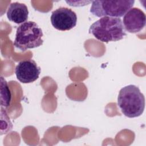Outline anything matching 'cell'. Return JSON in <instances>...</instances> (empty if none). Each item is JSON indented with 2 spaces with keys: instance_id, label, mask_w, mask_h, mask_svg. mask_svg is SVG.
Instances as JSON below:
<instances>
[{
  "instance_id": "obj_1",
  "label": "cell",
  "mask_w": 146,
  "mask_h": 146,
  "mask_svg": "<svg viewBox=\"0 0 146 146\" xmlns=\"http://www.w3.org/2000/svg\"><path fill=\"white\" fill-rule=\"evenodd\" d=\"M89 33L106 43L120 40L127 35L121 19L110 17H103L95 22L91 25Z\"/></svg>"
},
{
  "instance_id": "obj_2",
  "label": "cell",
  "mask_w": 146,
  "mask_h": 146,
  "mask_svg": "<svg viewBox=\"0 0 146 146\" xmlns=\"http://www.w3.org/2000/svg\"><path fill=\"white\" fill-rule=\"evenodd\" d=\"M117 105L124 115L129 118L136 117L144 112L145 97L139 87L130 84L120 90Z\"/></svg>"
},
{
  "instance_id": "obj_3",
  "label": "cell",
  "mask_w": 146,
  "mask_h": 146,
  "mask_svg": "<svg viewBox=\"0 0 146 146\" xmlns=\"http://www.w3.org/2000/svg\"><path fill=\"white\" fill-rule=\"evenodd\" d=\"M43 35L42 30L36 23L26 22L17 28L14 46L22 51L39 47L43 43Z\"/></svg>"
},
{
  "instance_id": "obj_4",
  "label": "cell",
  "mask_w": 146,
  "mask_h": 146,
  "mask_svg": "<svg viewBox=\"0 0 146 146\" xmlns=\"http://www.w3.org/2000/svg\"><path fill=\"white\" fill-rule=\"evenodd\" d=\"M134 3L133 0L94 1L92 2L90 12L98 17L120 18L133 7Z\"/></svg>"
},
{
  "instance_id": "obj_5",
  "label": "cell",
  "mask_w": 146,
  "mask_h": 146,
  "mask_svg": "<svg viewBox=\"0 0 146 146\" xmlns=\"http://www.w3.org/2000/svg\"><path fill=\"white\" fill-rule=\"evenodd\" d=\"M50 19L53 27L60 31L70 30L77 23L76 13L67 7H60L52 11Z\"/></svg>"
},
{
  "instance_id": "obj_6",
  "label": "cell",
  "mask_w": 146,
  "mask_h": 146,
  "mask_svg": "<svg viewBox=\"0 0 146 146\" xmlns=\"http://www.w3.org/2000/svg\"><path fill=\"white\" fill-rule=\"evenodd\" d=\"M15 73L17 79L22 83L34 82L38 79L40 68L32 59L20 61L17 65Z\"/></svg>"
},
{
  "instance_id": "obj_7",
  "label": "cell",
  "mask_w": 146,
  "mask_h": 146,
  "mask_svg": "<svg viewBox=\"0 0 146 146\" xmlns=\"http://www.w3.org/2000/svg\"><path fill=\"white\" fill-rule=\"evenodd\" d=\"M122 22L125 30L130 33H137L145 27L146 17L141 9L132 7L124 15Z\"/></svg>"
},
{
  "instance_id": "obj_8",
  "label": "cell",
  "mask_w": 146,
  "mask_h": 146,
  "mask_svg": "<svg viewBox=\"0 0 146 146\" xmlns=\"http://www.w3.org/2000/svg\"><path fill=\"white\" fill-rule=\"evenodd\" d=\"M6 15L10 21L17 24H22L28 19L29 10L25 4L17 2H13L9 6Z\"/></svg>"
},
{
  "instance_id": "obj_9",
  "label": "cell",
  "mask_w": 146,
  "mask_h": 146,
  "mask_svg": "<svg viewBox=\"0 0 146 146\" xmlns=\"http://www.w3.org/2000/svg\"><path fill=\"white\" fill-rule=\"evenodd\" d=\"M11 95L7 83L4 78L1 77V106L8 107L10 104Z\"/></svg>"
}]
</instances>
